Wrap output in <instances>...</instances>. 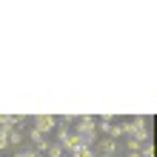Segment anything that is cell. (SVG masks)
Here are the masks:
<instances>
[{"instance_id": "1", "label": "cell", "mask_w": 157, "mask_h": 157, "mask_svg": "<svg viewBox=\"0 0 157 157\" xmlns=\"http://www.w3.org/2000/svg\"><path fill=\"white\" fill-rule=\"evenodd\" d=\"M120 126H123V137H134V140H140V143H146L151 137V132H149V126H146L143 117H134V120L120 123Z\"/></svg>"}, {"instance_id": "2", "label": "cell", "mask_w": 157, "mask_h": 157, "mask_svg": "<svg viewBox=\"0 0 157 157\" xmlns=\"http://www.w3.org/2000/svg\"><path fill=\"white\" fill-rule=\"evenodd\" d=\"M94 151H97V154H103V157H117V154H120V143L112 140V137H97Z\"/></svg>"}, {"instance_id": "3", "label": "cell", "mask_w": 157, "mask_h": 157, "mask_svg": "<svg viewBox=\"0 0 157 157\" xmlns=\"http://www.w3.org/2000/svg\"><path fill=\"white\" fill-rule=\"evenodd\" d=\"M32 128H37V132L46 137L49 132L57 128V117H52V114H37V117H32Z\"/></svg>"}, {"instance_id": "4", "label": "cell", "mask_w": 157, "mask_h": 157, "mask_svg": "<svg viewBox=\"0 0 157 157\" xmlns=\"http://www.w3.org/2000/svg\"><path fill=\"white\" fill-rule=\"evenodd\" d=\"M26 146V134H23V128H12L9 132V149L17 151V149H23Z\"/></svg>"}, {"instance_id": "5", "label": "cell", "mask_w": 157, "mask_h": 157, "mask_svg": "<svg viewBox=\"0 0 157 157\" xmlns=\"http://www.w3.org/2000/svg\"><path fill=\"white\" fill-rule=\"evenodd\" d=\"M12 154H14V157H43L34 146H23V149H17V151H12Z\"/></svg>"}, {"instance_id": "6", "label": "cell", "mask_w": 157, "mask_h": 157, "mask_svg": "<svg viewBox=\"0 0 157 157\" xmlns=\"http://www.w3.org/2000/svg\"><path fill=\"white\" fill-rule=\"evenodd\" d=\"M23 134H26V140H29L32 146H37V143L43 140V134L37 132V128H23Z\"/></svg>"}, {"instance_id": "7", "label": "cell", "mask_w": 157, "mask_h": 157, "mask_svg": "<svg viewBox=\"0 0 157 157\" xmlns=\"http://www.w3.org/2000/svg\"><path fill=\"white\" fill-rule=\"evenodd\" d=\"M71 157H94V149H89V146H77V149L69 151Z\"/></svg>"}, {"instance_id": "8", "label": "cell", "mask_w": 157, "mask_h": 157, "mask_svg": "<svg viewBox=\"0 0 157 157\" xmlns=\"http://www.w3.org/2000/svg\"><path fill=\"white\" fill-rule=\"evenodd\" d=\"M140 140H134V137H126V143H123V151H140Z\"/></svg>"}, {"instance_id": "9", "label": "cell", "mask_w": 157, "mask_h": 157, "mask_svg": "<svg viewBox=\"0 0 157 157\" xmlns=\"http://www.w3.org/2000/svg\"><path fill=\"white\" fill-rule=\"evenodd\" d=\"M46 157H66V151H63L57 143H49V149H46Z\"/></svg>"}, {"instance_id": "10", "label": "cell", "mask_w": 157, "mask_h": 157, "mask_svg": "<svg viewBox=\"0 0 157 157\" xmlns=\"http://www.w3.org/2000/svg\"><path fill=\"white\" fill-rule=\"evenodd\" d=\"M9 132L12 128H0V151H9Z\"/></svg>"}, {"instance_id": "11", "label": "cell", "mask_w": 157, "mask_h": 157, "mask_svg": "<svg viewBox=\"0 0 157 157\" xmlns=\"http://www.w3.org/2000/svg\"><path fill=\"white\" fill-rule=\"evenodd\" d=\"M140 157H154V146H151L149 140H146V143L140 146Z\"/></svg>"}, {"instance_id": "12", "label": "cell", "mask_w": 157, "mask_h": 157, "mask_svg": "<svg viewBox=\"0 0 157 157\" xmlns=\"http://www.w3.org/2000/svg\"><path fill=\"white\" fill-rule=\"evenodd\" d=\"M123 157H140V151H126Z\"/></svg>"}]
</instances>
